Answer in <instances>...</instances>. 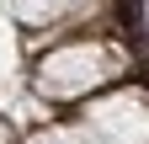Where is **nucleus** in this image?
I'll return each mask as SVG.
<instances>
[{
	"mask_svg": "<svg viewBox=\"0 0 149 144\" xmlns=\"http://www.w3.org/2000/svg\"><path fill=\"white\" fill-rule=\"evenodd\" d=\"M123 53L112 48V43H64V48H53L43 64H37V96H48V101H74V96H91V91H101L107 80H117L123 75Z\"/></svg>",
	"mask_w": 149,
	"mask_h": 144,
	"instance_id": "f257e3e1",
	"label": "nucleus"
},
{
	"mask_svg": "<svg viewBox=\"0 0 149 144\" xmlns=\"http://www.w3.org/2000/svg\"><path fill=\"white\" fill-rule=\"evenodd\" d=\"M80 144H149V101L133 91H117L107 101H91L80 123H69Z\"/></svg>",
	"mask_w": 149,
	"mask_h": 144,
	"instance_id": "f03ea898",
	"label": "nucleus"
}]
</instances>
